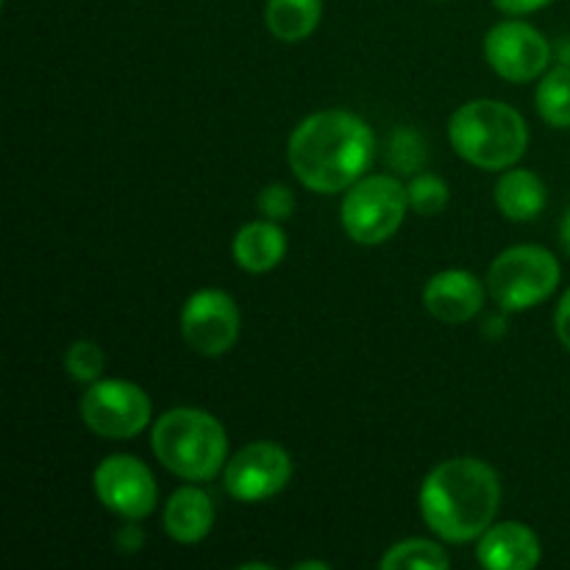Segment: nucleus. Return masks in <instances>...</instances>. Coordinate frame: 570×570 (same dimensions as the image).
I'll return each instance as SVG.
<instances>
[{
  "instance_id": "bb28decb",
  "label": "nucleus",
  "mask_w": 570,
  "mask_h": 570,
  "mask_svg": "<svg viewBox=\"0 0 570 570\" xmlns=\"http://www.w3.org/2000/svg\"><path fill=\"white\" fill-rule=\"evenodd\" d=\"M560 53H562V65L570 67V39H568V42L560 45Z\"/></svg>"
},
{
  "instance_id": "f03ea898",
  "label": "nucleus",
  "mask_w": 570,
  "mask_h": 570,
  "mask_svg": "<svg viewBox=\"0 0 570 570\" xmlns=\"http://www.w3.org/2000/svg\"><path fill=\"white\" fill-rule=\"evenodd\" d=\"M499 504V473L473 456L440 462L421 488L423 521L445 543L482 538L493 527Z\"/></svg>"
},
{
  "instance_id": "a211bd4d",
  "label": "nucleus",
  "mask_w": 570,
  "mask_h": 570,
  "mask_svg": "<svg viewBox=\"0 0 570 570\" xmlns=\"http://www.w3.org/2000/svg\"><path fill=\"white\" fill-rule=\"evenodd\" d=\"M540 117L551 128H570V67L560 65L546 72L534 92Z\"/></svg>"
},
{
  "instance_id": "0eeeda50",
  "label": "nucleus",
  "mask_w": 570,
  "mask_h": 570,
  "mask_svg": "<svg viewBox=\"0 0 570 570\" xmlns=\"http://www.w3.org/2000/svg\"><path fill=\"white\" fill-rule=\"evenodd\" d=\"M154 406L139 384L126 379H104L81 395V421L104 440H131L148 429Z\"/></svg>"
},
{
  "instance_id": "6e6552de",
  "label": "nucleus",
  "mask_w": 570,
  "mask_h": 570,
  "mask_svg": "<svg viewBox=\"0 0 570 570\" xmlns=\"http://www.w3.org/2000/svg\"><path fill=\"white\" fill-rule=\"evenodd\" d=\"M181 337L195 354L223 356L234 348L239 337L237 301L223 289H198L184 304Z\"/></svg>"
},
{
  "instance_id": "dca6fc26",
  "label": "nucleus",
  "mask_w": 570,
  "mask_h": 570,
  "mask_svg": "<svg viewBox=\"0 0 570 570\" xmlns=\"http://www.w3.org/2000/svg\"><path fill=\"white\" fill-rule=\"evenodd\" d=\"M546 200H549V193H546L543 178L532 170L512 167L495 184V204H499L501 215L512 223H529L540 217Z\"/></svg>"
},
{
  "instance_id": "9b49d317",
  "label": "nucleus",
  "mask_w": 570,
  "mask_h": 570,
  "mask_svg": "<svg viewBox=\"0 0 570 570\" xmlns=\"http://www.w3.org/2000/svg\"><path fill=\"white\" fill-rule=\"evenodd\" d=\"M95 493L100 504L126 521H142L156 510L159 488L145 462L137 456L115 454L106 456L95 468Z\"/></svg>"
},
{
  "instance_id": "f8f14e48",
  "label": "nucleus",
  "mask_w": 570,
  "mask_h": 570,
  "mask_svg": "<svg viewBox=\"0 0 570 570\" xmlns=\"http://www.w3.org/2000/svg\"><path fill=\"white\" fill-rule=\"evenodd\" d=\"M423 306L440 323L460 326L482 312L484 284L468 271H443L423 287Z\"/></svg>"
},
{
  "instance_id": "6ab92c4d",
  "label": "nucleus",
  "mask_w": 570,
  "mask_h": 570,
  "mask_svg": "<svg viewBox=\"0 0 570 570\" xmlns=\"http://www.w3.org/2000/svg\"><path fill=\"white\" fill-rule=\"evenodd\" d=\"M382 570H445L451 566L445 549L423 538H410L404 543H395L382 557Z\"/></svg>"
},
{
  "instance_id": "1a4fd4ad",
  "label": "nucleus",
  "mask_w": 570,
  "mask_h": 570,
  "mask_svg": "<svg viewBox=\"0 0 570 570\" xmlns=\"http://www.w3.org/2000/svg\"><path fill=\"white\" fill-rule=\"evenodd\" d=\"M289 479H293V460L282 445L267 443V440L239 449L223 471L228 495L245 504L273 499L287 488Z\"/></svg>"
},
{
  "instance_id": "7ed1b4c3",
  "label": "nucleus",
  "mask_w": 570,
  "mask_h": 570,
  "mask_svg": "<svg viewBox=\"0 0 570 570\" xmlns=\"http://www.w3.org/2000/svg\"><path fill=\"white\" fill-rule=\"evenodd\" d=\"M150 449L176 476L187 482H209L226 465L228 438L223 423L206 410L178 406L156 421Z\"/></svg>"
},
{
  "instance_id": "aec40b11",
  "label": "nucleus",
  "mask_w": 570,
  "mask_h": 570,
  "mask_svg": "<svg viewBox=\"0 0 570 570\" xmlns=\"http://www.w3.org/2000/svg\"><path fill=\"white\" fill-rule=\"evenodd\" d=\"M104 351H100V345L92 343V340H78V343H72L65 354V371L81 384L98 382V376L104 373Z\"/></svg>"
},
{
  "instance_id": "2eb2a0df",
  "label": "nucleus",
  "mask_w": 570,
  "mask_h": 570,
  "mask_svg": "<svg viewBox=\"0 0 570 570\" xmlns=\"http://www.w3.org/2000/svg\"><path fill=\"white\" fill-rule=\"evenodd\" d=\"M287 254V237L276 220H254L234 237V262L248 273H267Z\"/></svg>"
},
{
  "instance_id": "ddd939ff",
  "label": "nucleus",
  "mask_w": 570,
  "mask_h": 570,
  "mask_svg": "<svg viewBox=\"0 0 570 570\" xmlns=\"http://www.w3.org/2000/svg\"><path fill=\"white\" fill-rule=\"evenodd\" d=\"M543 557L540 540L527 523H495L479 538L476 560L488 570H529Z\"/></svg>"
},
{
  "instance_id": "4468645a",
  "label": "nucleus",
  "mask_w": 570,
  "mask_h": 570,
  "mask_svg": "<svg viewBox=\"0 0 570 570\" xmlns=\"http://www.w3.org/2000/svg\"><path fill=\"white\" fill-rule=\"evenodd\" d=\"M215 527V504L195 484L178 488L165 507V529L176 543H200Z\"/></svg>"
},
{
  "instance_id": "cd10ccee",
  "label": "nucleus",
  "mask_w": 570,
  "mask_h": 570,
  "mask_svg": "<svg viewBox=\"0 0 570 570\" xmlns=\"http://www.w3.org/2000/svg\"><path fill=\"white\" fill-rule=\"evenodd\" d=\"M309 568H317V570H326L328 566L326 562H301L298 570H309Z\"/></svg>"
},
{
  "instance_id": "a878e982",
  "label": "nucleus",
  "mask_w": 570,
  "mask_h": 570,
  "mask_svg": "<svg viewBox=\"0 0 570 570\" xmlns=\"http://www.w3.org/2000/svg\"><path fill=\"white\" fill-rule=\"evenodd\" d=\"M560 243L562 248H566V254L570 256V206L566 215H562V223H560Z\"/></svg>"
},
{
  "instance_id": "5701e85b",
  "label": "nucleus",
  "mask_w": 570,
  "mask_h": 570,
  "mask_svg": "<svg viewBox=\"0 0 570 570\" xmlns=\"http://www.w3.org/2000/svg\"><path fill=\"white\" fill-rule=\"evenodd\" d=\"M493 3L495 9L504 11V14L523 17V14H532V11L546 9V6L554 3V0H493Z\"/></svg>"
},
{
  "instance_id": "4be33fe9",
  "label": "nucleus",
  "mask_w": 570,
  "mask_h": 570,
  "mask_svg": "<svg viewBox=\"0 0 570 570\" xmlns=\"http://www.w3.org/2000/svg\"><path fill=\"white\" fill-rule=\"evenodd\" d=\"M256 206H259V212L267 220H287L295 212V195L289 193V187H284V184H271V187H265L259 193Z\"/></svg>"
},
{
  "instance_id": "f3484780",
  "label": "nucleus",
  "mask_w": 570,
  "mask_h": 570,
  "mask_svg": "<svg viewBox=\"0 0 570 570\" xmlns=\"http://www.w3.org/2000/svg\"><path fill=\"white\" fill-rule=\"evenodd\" d=\"M323 17V0H267L265 26L282 42H304Z\"/></svg>"
},
{
  "instance_id": "423d86ee",
  "label": "nucleus",
  "mask_w": 570,
  "mask_h": 570,
  "mask_svg": "<svg viewBox=\"0 0 570 570\" xmlns=\"http://www.w3.org/2000/svg\"><path fill=\"white\" fill-rule=\"evenodd\" d=\"M410 209L406 187L393 176H362L345 189L340 220L360 245H382L393 237Z\"/></svg>"
},
{
  "instance_id": "412c9836",
  "label": "nucleus",
  "mask_w": 570,
  "mask_h": 570,
  "mask_svg": "<svg viewBox=\"0 0 570 570\" xmlns=\"http://www.w3.org/2000/svg\"><path fill=\"white\" fill-rule=\"evenodd\" d=\"M410 195V209H415L417 215L434 217L449 206V184L443 178L432 176V173H423L415 181L406 187Z\"/></svg>"
},
{
  "instance_id": "9d476101",
  "label": "nucleus",
  "mask_w": 570,
  "mask_h": 570,
  "mask_svg": "<svg viewBox=\"0 0 570 570\" xmlns=\"http://www.w3.org/2000/svg\"><path fill=\"white\" fill-rule=\"evenodd\" d=\"M484 59L504 81L527 83L546 72L551 61V45L534 26L521 20H504L484 37Z\"/></svg>"
},
{
  "instance_id": "393cba45",
  "label": "nucleus",
  "mask_w": 570,
  "mask_h": 570,
  "mask_svg": "<svg viewBox=\"0 0 570 570\" xmlns=\"http://www.w3.org/2000/svg\"><path fill=\"white\" fill-rule=\"evenodd\" d=\"M554 328H557V337H560V343L570 351V289L562 295L560 306H557Z\"/></svg>"
},
{
  "instance_id": "b1692460",
  "label": "nucleus",
  "mask_w": 570,
  "mask_h": 570,
  "mask_svg": "<svg viewBox=\"0 0 570 570\" xmlns=\"http://www.w3.org/2000/svg\"><path fill=\"white\" fill-rule=\"evenodd\" d=\"M134 523H137V521H131L128 527H122L120 532L115 534V543H117V549L122 551V554H134V551H139L145 546L142 529L134 527Z\"/></svg>"
},
{
  "instance_id": "20e7f679",
  "label": "nucleus",
  "mask_w": 570,
  "mask_h": 570,
  "mask_svg": "<svg viewBox=\"0 0 570 570\" xmlns=\"http://www.w3.org/2000/svg\"><path fill=\"white\" fill-rule=\"evenodd\" d=\"M449 139L456 154L482 170H507L529 145V128L521 111L501 100L479 98L451 115Z\"/></svg>"
},
{
  "instance_id": "39448f33",
  "label": "nucleus",
  "mask_w": 570,
  "mask_h": 570,
  "mask_svg": "<svg viewBox=\"0 0 570 570\" xmlns=\"http://www.w3.org/2000/svg\"><path fill=\"white\" fill-rule=\"evenodd\" d=\"M560 262L543 245H512L488 271V287L504 312H527L551 298L560 284Z\"/></svg>"
},
{
  "instance_id": "f257e3e1",
  "label": "nucleus",
  "mask_w": 570,
  "mask_h": 570,
  "mask_svg": "<svg viewBox=\"0 0 570 570\" xmlns=\"http://www.w3.org/2000/svg\"><path fill=\"white\" fill-rule=\"evenodd\" d=\"M376 137L354 111L326 109L304 117L289 134L287 161L306 189L321 195L354 187L371 167Z\"/></svg>"
}]
</instances>
